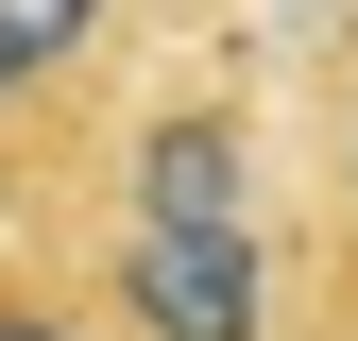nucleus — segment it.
<instances>
[{
	"mask_svg": "<svg viewBox=\"0 0 358 341\" xmlns=\"http://www.w3.org/2000/svg\"><path fill=\"white\" fill-rule=\"evenodd\" d=\"M290 137H307V222H324V256H341V307H358V34H324V68H307Z\"/></svg>",
	"mask_w": 358,
	"mask_h": 341,
	"instance_id": "f03ea898",
	"label": "nucleus"
},
{
	"mask_svg": "<svg viewBox=\"0 0 358 341\" xmlns=\"http://www.w3.org/2000/svg\"><path fill=\"white\" fill-rule=\"evenodd\" d=\"M0 341H103V307L69 290V256L34 222H0Z\"/></svg>",
	"mask_w": 358,
	"mask_h": 341,
	"instance_id": "7ed1b4c3",
	"label": "nucleus"
},
{
	"mask_svg": "<svg viewBox=\"0 0 358 341\" xmlns=\"http://www.w3.org/2000/svg\"><path fill=\"white\" fill-rule=\"evenodd\" d=\"M154 52H171V0H0V188H17L103 85H137Z\"/></svg>",
	"mask_w": 358,
	"mask_h": 341,
	"instance_id": "f257e3e1",
	"label": "nucleus"
}]
</instances>
